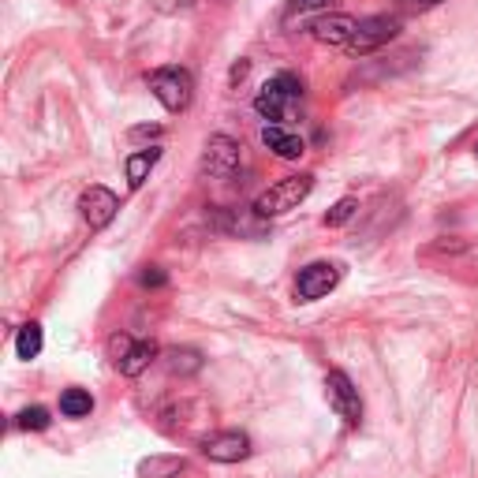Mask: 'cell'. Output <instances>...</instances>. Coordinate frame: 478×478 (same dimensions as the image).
<instances>
[{"instance_id":"cell-16","label":"cell","mask_w":478,"mask_h":478,"mask_svg":"<svg viewBox=\"0 0 478 478\" xmlns=\"http://www.w3.org/2000/svg\"><path fill=\"white\" fill-rule=\"evenodd\" d=\"M94 411V396L86 389H64L60 392V415L64 419H86Z\"/></svg>"},{"instance_id":"cell-21","label":"cell","mask_w":478,"mask_h":478,"mask_svg":"<svg viewBox=\"0 0 478 478\" xmlns=\"http://www.w3.org/2000/svg\"><path fill=\"white\" fill-rule=\"evenodd\" d=\"M139 281H142V288H165V284H168V276H165V269L149 266V269L139 273Z\"/></svg>"},{"instance_id":"cell-17","label":"cell","mask_w":478,"mask_h":478,"mask_svg":"<svg viewBox=\"0 0 478 478\" xmlns=\"http://www.w3.org/2000/svg\"><path fill=\"white\" fill-rule=\"evenodd\" d=\"M168 370L172 374H194V370H203V356H198V351H191V347H176V351H168Z\"/></svg>"},{"instance_id":"cell-4","label":"cell","mask_w":478,"mask_h":478,"mask_svg":"<svg viewBox=\"0 0 478 478\" xmlns=\"http://www.w3.org/2000/svg\"><path fill=\"white\" fill-rule=\"evenodd\" d=\"M340 276H344L340 262H311L295 276V299H299V303H314V299L329 295L340 284Z\"/></svg>"},{"instance_id":"cell-14","label":"cell","mask_w":478,"mask_h":478,"mask_svg":"<svg viewBox=\"0 0 478 478\" xmlns=\"http://www.w3.org/2000/svg\"><path fill=\"white\" fill-rule=\"evenodd\" d=\"M41 344H45L41 325H38V321H27V325L19 329V337H15V356L31 363V359H38V356H41Z\"/></svg>"},{"instance_id":"cell-3","label":"cell","mask_w":478,"mask_h":478,"mask_svg":"<svg viewBox=\"0 0 478 478\" xmlns=\"http://www.w3.org/2000/svg\"><path fill=\"white\" fill-rule=\"evenodd\" d=\"M303 97V83L295 79V75H276V79H269L262 90H258V97H255V113L262 116V120H269V123H276V120H284L288 116V109Z\"/></svg>"},{"instance_id":"cell-8","label":"cell","mask_w":478,"mask_h":478,"mask_svg":"<svg viewBox=\"0 0 478 478\" xmlns=\"http://www.w3.org/2000/svg\"><path fill=\"white\" fill-rule=\"evenodd\" d=\"M116 210H120V198L102 184H94L79 194V213H83V221L90 224V229H109Z\"/></svg>"},{"instance_id":"cell-2","label":"cell","mask_w":478,"mask_h":478,"mask_svg":"<svg viewBox=\"0 0 478 478\" xmlns=\"http://www.w3.org/2000/svg\"><path fill=\"white\" fill-rule=\"evenodd\" d=\"M149 90H154V97L168 109V113H184L191 105V94H194V79L187 68H158L146 75Z\"/></svg>"},{"instance_id":"cell-15","label":"cell","mask_w":478,"mask_h":478,"mask_svg":"<svg viewBox=\"0 0 478 478\" xmlns=\"http://www.w3.org/2000/svg\"><path fill=\"white\" fill-rule=\"evenodd\" d=\"M158 158H161V149H158V146H149V149H139V154H131V158H128V184H131V187H142V184H146V176H149V168L158 165Z\"/></svg>"},{"instance_id":"cell-22","label":"cell","mask_w":478,"mask_h":478,"mask_svg":"<svg viewBox=\"0 0 478 478\" xmlns=\"http://www.w3.org/2000/svg\"><path fill=\"white\" fill-rule=\"evenodd\" d=\"M161 128H131V139H158Z\"/></svg>"},{"instance_id":"cell-13","label":"cell","mask_w":478,"mask_h":478,"mask_svg":"<svg viewBox=\"0 0 478 478\" xmlns=\"http://www.w3.org/2000/svg\"><path fill=\"white\" fill-rule=\"evenodd\" d=\"M154 359H158V344L154 340H135V347L128 351V359L120 363V374L123 377H139Z\"/></svg>"},{"instance_id":"cell-24","label":"cell","mask_w":478,"mask_h":478,"mask_svg":"<svg viewBox=\"0 0 478 478\" xmlns=\"http://www.w3.org/2000/svg\"><path fill=\"white\" fill-rule=\"evenodd\" d=\"M411 8H434V5H441V0H408Z\"/></svg>"},{"instance_id":"cell-18","label":"cell","mask_w":478,"mask_h":478,"mask_svg":"<svg viewBox=\"0 0 478 478\" xmlns=\"http://www.w3.org/2000/svg\"><path fill=\"white\" fill-rule=\"evenodd\" d=\"M49 422H53V419H49V411L38 408V404H34V408H23V411L15 415V426H19V430H34V434H38V430H49Z\"/></svg>"},{"instance_id":"cell-25","label":"cell","mask_w":478,"mask_h":478,"mask_svg":"<svg viewBox=\"0 0 478 478\" xmlns=\"http://www.w3.org/2000/svg\"><path fill=\"white\" fill-rule=\"evenodd\" d=\"M474 154H478V146H474Z\"/></svg>"},{"instance_id":"cell-5","label":"cell","mask_w":478,"mask_h":478,"mask_svg":"<svg viewBox=\"0 0 478 478\" xmlns=\"http://www.w3.org/2000/svg\"><path fill=\"white\" fill-rule=\"evenodd\" d=\"M325 396H329V408L344 419V426H356L363 422V400H359V389L351 385V377L344 370H329V377H325Z\"/></svg>"},{"instance_id":"cell-6","label":"cell","mask_w":478,"mask_h":478,"mask_svg":"<svg viewBox=\"0 0 478 478\" xmlns=\"http://www.w3.org/2000/svg\"><path fill=\"white\" fill-rule=\"evenodd\" d=\"M396 34H400V19H396V15H370V19H359V31H356V38L347 41V53H351V57H366V53H374V49L389 45Z\"/></svg>"},{"instance_id":"cell-20","label":"cell","mask_w":478,"mask_h":478,"mask_svg":"<svg viewBox=\"0 0 478 478\" xmlns=\"http://www.w3.org/2000/svg\"><path fill=\"white\" fill-rule=\"evenodd\" d=\"M105 347H109V359H113V363L120 366L123 359H128V351L135 347V337H128V333H113Z\"/></svg>"},{"instance_id":"cell-11","label":"cell","mask_w":478,"mask_h":478,"mask_svg":"<svg viewBox=\"0 0 478 478\" xmlns=\"http://www.w3.org/2000/svg\"><path fill=\"white\" fill-rule=\"evenodd\" d=\"M262 146L273 149V154L281 158V161H299V158L307 154L303 139L292 135V131H284L281 123H266V128H262Z\"/></svg>"},{"instance_id":"cell-1","label":"cell","mask_w":478,"mask_h":478,"mask_svg":"<svg viewBox=\"0 0 478 478\" xmlns=\"http://www.w3.org/2000/svg\"><path fill=\"white\" fill-rule=\"evenodd\" d=\"M314 191V176H284L281 184H273L269 191H262L255 198V213L258 217H284L288 210H295L303 198Z\"/></svg>"},{"instance_id":"cell-12","label":"cell","mask_w":478,"mask_h":478,"mask_svg":"<svg viewBox=\"0 0 478 478\" xmlns=\"http://www.w3.org/2000/svg\"><path fill=\"white\" fill-rule=\"evenodd\" d=\"M187 471L184 456H146L139 460V478H176Z\"/></svg>"},{"instance_id":"cell-19","label":"cell","mask_w":478,"mask_h":478,"mask_svg":"<svg viewBox=\"0 0 478 478\" xmlns=\"http://www.w3.org/2000/svg\"><path fill=\"white\" fill-rule=\"evenodd\" d=\"M356 210H359L356 198H340V203H337L329 213H325V229H344V224L356 217Z\"/></svg>"},{"instance_id":"cell-7","label":"cell","mask_w":478,"mask_h":478,"mask_svg":"<svg viewBox=\"0 0 478 478\" xmlns=\"http://www.w3.org/2000/svg\"><path fill=\"white\" fill-rule=\"evenodd\" d=\"M236 168H239V142L229 135H210L203 149V172L210 180H229Z\"/></svg>"},{"instance_id":"cell-9","label":"cell","mask_w":478,"mask_h":478,"mask_svg":"<svg viewBox=\"0 0 478 478\" xmlns=\"http://www.w3.org/2000/svg\"><path fill=\"white\" fill-rule=\"evenodd\" d=\"M203 452L213 464H239L250 456V437L243 430H221V434L203 441Z\"/></svg>"},{"instance_id":"cell-23","label":"cell","mask_w":478,"mask_h":478,"mask_svg":"<svg viewBox=\"0 0 478 478\" xmlns=\"http://www.w3.org/2000/svg\"><path fill=\"white\" fill-rule=\"evenodd\" d=\"M295 5H299V8H329L333 0H295Z\"/></svg>"},{"instance_id":"cell-10","label":"cell","mask_w":478,"mask_h":478,"mask_svg":"<svg viewBox=\"0 0 478 478\" xmlns=\"http://www.w3.org/2000/svg\"><path fill=\"white\" fill-rule=\"evenodd\" d=\"M356 31H359V19H351V15H318L311 23V34L321 45H340V49H347V41L356 38Z\"/></svg>"}]
</instances>
